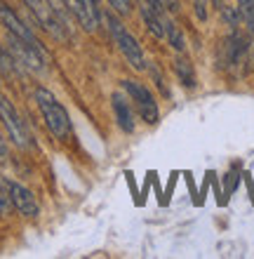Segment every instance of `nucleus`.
<instances>
[{
    "label": "nucleus",
    "mask_w": 254,
    "mask_h": 259,
    "mask_svg": "<svg viewBox=\"0 0 254 259\" xmlns=\"http://www.w3.org/2000/svg\"><path fill=\"white\" fill-rule=\"evenodd\" d=\"M35 97V104H38V109L42 113V120L47 125V130L57 139H66L71 132V120H69V113L64 109L59 99H57L52 92H47L45 88H38L33 92Z\"/></svg>",
    "instance_id": "nucleus-1"
},
{
    "label": "nucleus",
    "mask_w": 254,
    "mask_h": 259,
    "mask_svg": "<svg viewBox=\"0 0 254 259\" xmlns=\"http://www.w3.org/2000/svg\"><path fill=\"white\" fill-rule=\"evenodd\" d=\"M104 19H106V24H109L111 35L116 38L118 50L123 52V57L127 59V64H130L134 71H146V59H144V52H141V45L137 42V38H134V35H132L111 12L106 14Z\"/></svg>",
    "instance_id": "nucleus-2"
},
{
    "label": "nucleus",
    "mask_w": 254,
    "mask_h": 259,
    "mask_svg": "<svg viewBox=\"0 0 254 259\" xmlns=\"http://www.w3.org/2000/svg\"><path fill=\"white\" fill-rule=\"evenodd\" d=\"M123 90L130 95V99L134 104H137L139 113H141V118H144L148 125H156L158 123V104H156V99H153V95L148 92V88H146L144 82L139 80H123Z\"/></svg>",
    "instance_id": "nucleus-3"
},
{
    "label": "nucleus",
    "mask_w": 254,
    "mask_h": 259,
    "mask_svg": "<svg viewBox=\"0 0 254 259\" xmlns=\"http://www.w3.org/2000/svg\"><path fill=\"white\" fill-rule=\"evenodd\" d=\"M0 120H3V125L7 127V135H10V139H12L19 149H26L28 146V132H26V125H24V120H21V116L17 113V109H14V104L7 99V97L0 95Z\"/></svg>",
    "instance_id": "nucleus-4"
},
{
    "label": "nucleus",
    "mask_w": 254,
    "mask_h": 259,
    "mask_svg": "<svg viewBox=\"0 0 254 259\" xmlns=\"http://www.w3.org/2000/svg\"><path fill=\"white\" fill-rule=\"evenodd\" d=\"M5 189L10 200H12V207L19 214H24V217H38L40 214V205H38L35 196L24 184L14 182V179H5Z\"/></svg>",
    "instance_id": "nucleus-5"
},
{
    "label": "nucleus",
    "mask_w": 254,
    "mask_h": 259,
    "mask_svg": "<svg viewBox=\"0 0 254 259\" xmlns=\"http://www.w3.org/2000/svg\"><path fill=\"white\" fill-rule=\"evenodd\" d=\"M28 5V10L33 12V17L38 19V24H40L47 33H52L55 38H59V40H64V21L57 17V12L52 10V5H49L47 0H24Z\"/></svg>",
    "instance_id": "nucleus-6"
},
{
    "label": "nucleus",
    "mask_w": 254,
    "mask_h": 259,
    "mask_svg": "<svg viewBox=\"0 0 254 259\" xmlns=\"http://www.w3.org/2000/svg\"><path fill=\"white\" fill-rule=\"evenodd\" d=\"M64 5L69 10L85 31H96L99 28V7L94 0H64Z\"/></svg>",
    "instance_id": "nucleus-7"
},
{
    "label": "nucleus",
    "mask_w": 254,
    "mask_h": 259,
    "mask_svg": "<svg viewBox=\"0 0 254 259\" xmlns=\"http://www.w3.org/2000/svg\"><path fill=\"white\" fill-rule=\"evenodd\" d=\"M0 24L10 31V33H14L17 38H21V40L31 42V45H35V48H42L40 42H38V38L33 35V31L24 24V21L14 14V10L10 5H5V3H0Z\"/></svg>",
    "instance_id": "nucleus-8"
},
{
    "label": "nucleus",
    "mask_w": 254,
    "mask_h": 259,
    "mask_svg": "<svg viewBox=\"0 0 254 259\" xmlns=\"http://www.w3.org/2000/svg\"><path fill=\"white\" fill-rule=\"evenodd\" d=\"M113 111H116L120 130L123 132H134V116H132L130 104L123 99V95H113Z\"/></svg>",
    "instance_id": "nucleus-9"
},
{
    "label": "nucleus",
    "mask_w": 254,
    "mask_h": 259,
    "mask_svg": "<svg viewBox=\"0 0 254 259\" xmlns=\"http://www.w3.org/2000/svg\"><path fill=\"white\" fill-rule=\"evenodd\" d=\"M174 73L181 80V85L188 90H193L198 85V78H195V71H193V64L186 59V57H177L174 59Z\"/></svg>",
    "instance_id": "nucleus-10"
},
{
    "label": "nucleus",
    "mask_w": 254,
    "mask_h": 259,
    "mask_svg": "<svg viewBox=\"0 0 254 259\" xmlns=\"http://www.w3.org/2000/svg\"><path fill=\"white\" fill-rule=\"evenodd\" d=\"M141 19H144L146 28L151 31L156 38H165V26H163V14H158L153 7H148L144 3V7H141Z\"/></svg>",
    "instance_id": "nucleus-11"
},
{
    "label": "nucleus",
    "mask_w": 254,
    "mask_h": 259,
    "mask_svg": "<svg viewBox=\"0 0 254 259\" xmlns=\"http://www.w3.org/2000/svg\"><path fill=\"white\" fill-rule=\"evenodd\" d=\"M163 26H165V38H167V42H170V45L177 50V52H184V50H186V40H184V33L179 31L177 24H174V21H170L165 14H163Z\"/></svg>",
    "instance_id": "nucleus-12"
},
{
    "label": "nucleus",
    "mask_w": 254,
    "mask_h": 259,
    "mask_svg": "<svg viewBox=\"0 0 254 259\" xmlns=\"http://www.w3.org/2000/svg\"><path fill=\"white\" fill-rule=\"evenodd\" d=\"M219 12H221V19L226 21L228 26H240V21H242V12H240V7L221 5V7H219Z\"/></svg>",
    "instance_id": "nucleus-13"
},
{
    "label": "nucleus",
    "mask_w": 254,
    "mask_h": 259,
    "mask_svg": "<svg viewBox=\"0 0 254 259\" xmlns=\"http://www.w3.org/2000/svg\"><path fill=\"white\" fill-rule=\"evenodd\" d=\"M151 75H153V82L158 85V90L163 92L165 97H170V90H167V85H165V78L160 75V71H158V66H151Z\"/></svg>",
    "instance_id": "nucleus-14"
},
{
    "label": "nucleus",
    "mask_w": 254,
    "mask_h": 259,
    "mask_svg": "<svg viewBox=\"0 0 254 259\" xmlns=\"http://www.w3.org/2000/svg\"><path fill=\"white\" fill-rule=\"evenodd\" d=\"M109 5L116 10L118 14H130L132 10V0H109Z\"/></svg>",
    "instance_id": "nucleus-15"
},
{
    "label": "nucleus",
    "mask_w": 254,
    "mask_h": 259,
    "mask_svg": "<svg viewBox=\"0 0 254 259\" xmlns=\"http://www.w3.org/2000/svg\"><path fill=\"white\" fill-rule=\"evenodd\" d=\"M193 7H195V17L200 21H207V0H195Z\"/></svg>",
    "instance_id": "nucleus-16"
},
{
    "label": "nucleus",
    "mask_w": 254,
    "mask_h": 259,
    "mask_svg": "<svg viewBox=\"0 0 254 259\" xmlns=\"http://www.w3.org/2000/svg\"><path fill=\"white\" fill-rule=\"evenodd\" d=\"M0 71H3V73H12V71H14L12 59H10V57L3 52V50H0Z\"/></svg>",
    "instance_id": "nucleus-17"
},
{
    "label": "nucleus",
    "mask_w": 254,
    "mask_h": 259,
    "mask_svg": "<svg viewBox=\"0 0 254 259\" xmlns=\"http://www.w3.org/2000/svg\"><path fill=\"white\" fill-rule=\"evenodd\" d=\"M0 160H7V144L3 139V135H0Z\"/></svg>",
    "instance_id": "nucleus-18"
},
{
    "label": "nucleus",
    "mask_w": 254,
    "mask_h": 259,
    "mask_svg": "<svg viewBox=\"0 0 254 259\" xmlns=\"http://www.w3.org/2000/svg\"><path fill=\"white\" fill-rule=\"evenodd\" d=\"M252 52H254V50H252Z\"/></svg>",
    "instance_id": "nucleus-19"
}]
</instances>
